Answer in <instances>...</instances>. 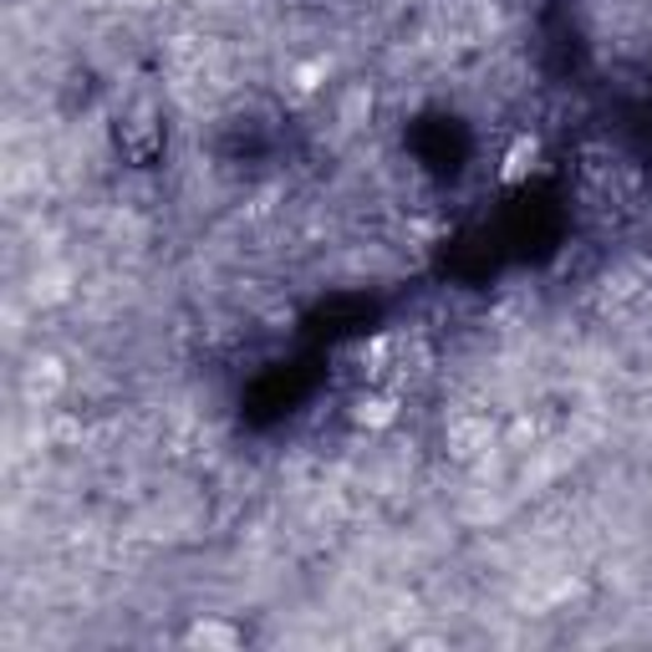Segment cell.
Listing matches in <instances>:
<instances>
[{
	"mask_svg": "<svg viewBox=\"0 0 652 652\" xmlns=\"http://www.w3.org/2000/svg\"><path fill=\"white\" fill-rule=\"evenodd\" d=\"M535 158H541V138L520 134V138H515V148L505 154V169H500V179H505V184H520L525 174H535Z\"/></svg>",
	"mask_w": 652,
	"mask_h": 652,
	"instance_id": "7a4b0ae2",
	"label": "cell"
},
{
	"mask_svg": "<svg viewBox=\"0 0 652 652\" xmlns=\"http://www.w3.org/2000/svg\"><path fill=\"white\" fill-rule=\"evenodd\" d=\"M184 642H189V648H240L245 632L235 628V622H225V616H199V622L184 632Z\"/></svg>",
	"mask_w": 652,
	"mask_h": 652,
	"instance_id": "6da1fadb",
	"label": "cell"
}]
</instances>
